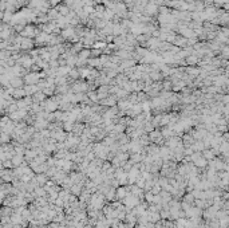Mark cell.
<instances>
[{
  "instance_id": "7c38bea8",
  "label": "cell",
  "mask_w": 229,
  "mask_h": 228,
  "mask_svg": "<svg viewBox=\"0 0 229 228\" xmlns=\"http://www.w3.org/2000/svg\"><path fill=\"white\" fill-rule=\"evenodd\" d=\"M91 71L93 70H90V69H80L79 74H80V77H82V78H89L90 75H91Z\"/></svg>"
},
{
  "instance_id": "5bb4252c",
  "label": "cell",
  "mask_w": 229,
  "mask_h": 228,
  "mask_svg": "<svg viewBox=\"0 0 229 228\" xmlns=\"http://www.w3.org/2000/svg\"><path fill=\"white\" fill-rule=\"evenodd\" d=\"M173 43L177 44V46H185L186 44V39H185V38H174Z\"/></svg>"
},
{
  "instance_id": "30bf717a",
  "label": "cell",
  "mask_w": 229,
  "mask_h": 228,
  "mask_svg": "<svg viewBox=\"0 0 229 228\" xmlns=\"http://www.w3.org/2000/svg\"><path fill=\"white\" fill-rule=\"evenodd\" d=\"M44 98H46V94L43 93V91H39V93H36L35 96H32V99H34V102H35V103L43 102V101H44Z\"/></svg>"
},
{
  "instance_id": "277c9868",
  "label": "cell",
  "mask_w": 229,
  "mask_h": 228,
  "mask_svg": "<svg viewBox=\"0 0 229 228\" xmlns=\"http://www.w3.org/2000/svg\"><path fill=\"white\" fill-rule=\"evenodd\" d=\"M144 12L146 13V16H153V15H155V13L158 12V4L155 3V0H150V3L145 7Z\"/></svg>"
},
{
  "instance_id": "5b68a950",
  "label": "cell",
  "mask_w": 229,
  "mask_h": 228,
  "mask_svg": "<svg viewBox=\"0 0 229 228\" xmlns=\"http://www.w3.org/2000/svg\"><path fill=\"white\" fill-rule=\"evenodd\" d=\"M26 116H27V110H26V109H19V110H16V111H13V113L9 114V118H11V120H13V121H20Z\"/></svg>"
},
{
  "instance_id": "3957f363",
  "label": "cell",
  "mask_w": 229,
  "mask_h": 228,
  "mask_svg": "<svg viewBox=\"0 0 229 228\" xmlns=\"http://www.w3.org/2000/svg\"><path fill=\"white\" fill-rule=\"evenodd\" d=\"M38 30L35 27H32V26H26L24 27V30H23L22 32H20V36H23V38H30V39H32L34 36H38Z\"/></svg>"
},
{
  "instance_id": "8992f818",
  "label": "cell",
  "mask_w": 229,
  "mask_h": 228,
  "mask_svg": "<svg viewBox=\"0 0 229 228\" xmlns=\"http://www.w3.org/2000/svg\"><path fill=\"white\" fill-rule=\"evenodd\" d=\"M23 86V79L20 77H15L11 79L9 82V87H13V89H20Z\"/></svg>"
},
{
  "instance_id": "4fadbf2b",
  "label": "cell",
  "mask_w": 229,
  "mask_h": 228,
  "mask_svg": "<svg viewBox=\"0 0 229 228\" xmlns=\"http://www.w3.org/2000/svg\"><path fill=\"white\" fill-rule=\"evenodd\" d=\"M87 97L91 99L93 102H98V101H99V96H98L97 91H90V93L87 94Z\"/></svg>"
},
{
  "instance_id": "ba28073f",
  "label": "cell",
  "mask_w": 229,
  "mask_h": 228,
  "mask_svg": "<svg viewBox=\"0 0 229 228\" xmlns=\"http://www.w3.org/2000/svg\"><path fill=\"white\" fill-rule=\"evenodd\" d=\"M98 96H99V99H104L107 98L109 96V87L107 86H101L98 90Z\"/></svg>"
},
{
  "instance_id": "7a4b0ae2",
  "label": "cell",
  "mask_w": 229,
  "mask_h": 228,
  "mask_svg": "<svg viewBox=\"0 0 229 228\" xmlns=\"http://www.w3.org/2000/svg\"><path fill=\"white\" fill-rule=\"evenodd\" d=\"M42 107H44L46 113H54L59 107V102L58 99H47L44 103L42 102Z\"/></svg>"
},
{
  "instance_id": "6da1fadb",
  "label": "cell",
  "mask_w": 229,
  "mask_h": 228,
  "mask_svg": "<svg viewBox=\"0 0 229 228\" xmlns=\"http://www.w3.org/2000/svg\"><path fill=\"white\" fill-rule=\"evenodd\" d=\"M42 77H44V74H42V73H28L26 77H24V82L27 83V85H38L40 82V78Z\"/></svg>"
},
{
  "instance_id": "8fae6325",
  "label": "cell",
  "mask_w": 229,
  "mask_h": 228,
  "mask_svg": "<svg viewBox=\"0 0 229 228\" xmlns=\"http://www.w3.org/2000/svg\"><path fill=\"white\" fill-rule=\"evenodd\" d=\"M89 65L91 66V67H99V66H102L101 58H93V59H89Z\"/></svg>"
},
{
  "instance_id": "9c48e42d",
  "label": "cell",
  "mask_w": 229,
  "mask_h": 228,
  "mask_svg": "<svg viewBox=\"0 0 229 228\" xmlns=\"http://www.w3.org/2000/svg\"><path fill=\"white\" fill-rule=\"evenodd\" d=\"M115 103H117V98L114 97V98H104V99H102V105H104V106H109V107H114L115 106Z\"/></svg>"
},
{
  "instance_id": "52a82bcc",
  "label": "cell",
  "mask_w": 229,
  "mask_h": 228,
  "mask_svg": "<svg viewBox=\"0 0 229 228\" xmlns=\"http://www.w3.org/2000/svg\"><path fill=\"white\" fill-rule=\"evenodd\" d=\"M55 8L58 9L59 13H60L62 16H67L69 13L71 12V11H70V7L67 6V4H64V6H63V4H59V6H58V7H55Z\"/></svg>"
}]
</instances>
